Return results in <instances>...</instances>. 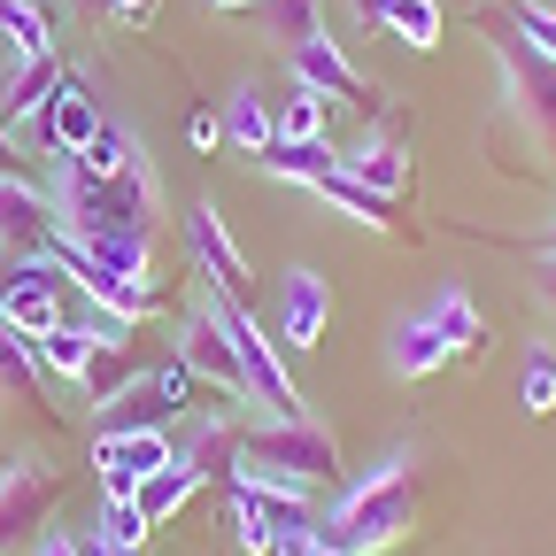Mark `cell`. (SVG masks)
<instances>
[{
  "mask_svg": "<svg viewBox=\"0 0 556 556\" xmlns=\"http://www.w3.org/2000/svg\"><path fill=\"white\" fill-rule=\"evenodd\" d=\"M109 9H116L124 24H148V16H155V0H109Z\"/></svg>",
  "mask_w": 556,
  "mask_h": 556,
  "instance_id": "obj_39",
  "label": "cell"
},
{
  "mask_svg": "<svg viewBox=\"0 0 556 556\" xmlns=\"http://www.w3.org/2000/svg\"><path fill=\"white\" fill-rule=\"evenodd\" d=\"M193 495H201V471H193V464H163V471H148V479L131 486V503H139V518H148V526H170Z\"/></svg>",
  "mask_w": 556,
  "mask_h": 556,
  "instance_id": "obj_20",
  "label": "cell"
},
{
  "mask_svg": "<svg viewBox=\"0 0 556 556\" xmlns=\"http://www.w3.org/2000/svg\"><path fill=\"white\" fill-rule=\"evenodd\" d=\"M70 163H86L93 178H131V170L148 163V155H139V139H131L124 124H109V116H101V131H93V148H86V155H70Z\"/></svg>",
  "mask_w": 556,
  "mask_h": 556,
  "instance_id": "obj_28",
  "label": "cell"
},
{
  "mask_svg": "<svg viewBox=\"0 0 556 556\" xmlns=\"http://www.w3.org/2000/svg\"><path fill=\"white\" fill-rule=\"evenodd\" d=\"M54 232H62L54 186H31L24 170H9V178H0V248H9V255H47Z\"/></svg>",
  "mask_w": 556,
  "mask_h": 556,
  "instance_id": "obj_11",
  "label": "cell"
},
{
  "mask_svg": "<svg viewBox=\"0 0 556 556\" xmlns=\"http://www.w3.org/2000/svg\"><path fill=\"white\" fill-rule=\"evenodd\" d=\"M340 170L356 178V186H371V193H387V201L409 193V148H402V139H371V148L340 155Z\"/></svg>",
  "mask_w": 556,
  "mask_h": 556,
  "instance_id": "obj_21",
  "label": "cell"
},
{
  "mask_svg": "<svg viewBox=\"0 0 556 556\" xmlns=\"http://www.w3.org/2000/svg\"><path fill=\"white\" fill-rule=\"evenodd\" d=\"M62 78H70V70H62L54 54H39V62H16L9 93H0V124H9V139H16V148H31V155H54V93H62Z\"/></svg>",
  "mask_w": 556,
  "mask_h": 556,
  "instance_id": "obj_7",
  "label": "cell"
},
{
  "mask_svg": "<svg viewBox=\"0 0 556 556\" xmlns=\"http://www.w3.org/2000/svg\"><path fill=\"white\" fill-rule=\"evenodd\" d=\"M163 464H178V448H170V433L155 426H131V433H101L93 441V471H101V495H131L148 471H163Z\"/></svg>",
  "mask_w": 556,
  "mask_h": 556,
  "instance_id": "obj_12",
  "label": "cell"
},
{
  "mask_svg": "<svg viewBox=\"0 0 556 556\" xmlns=\"http://www.w3.org/2000/svg\"><path fill=\"white\" fill-rule=\"evenodd\" d=\"M541 255H556V232H548V240H541Z\"/></svg>",
  "mask_w": 556,
  "mask_h": 556,
  "instance_id": "obj_45",
  "label": "cell"
},
{
  "mask_svg": "<svg viewBox=\"0 0 556 556\" xmlns=\"http://www.w3.org/2000/svg\"><path fill=\"white\" fill-rule=\"evenodd\" d=\"M325 325H332V287L309 263L287 270V278H278V340H287L294 356H309V348L325 340Z\"/></svg>",
  "mask_w": 556,
  "mask_h": 556,
  "instance_id": "obj_15",
  "label": "cell"
},
{
  "mask_svg": "<svg viewBox=\"0 0 556 556\" xmlns=\"http://www.w3.org/2000/svg\"><path fill=\"white\" fill-rule=\"evenodd\" d=\"M270 139H278V116H270V101L255 93V86H240L232 101H225V148H240V155H270Z\"/></svg>",
  "mask_w": 556,
  "mask_h": 556,
  "instance_id": "obj_24",
  "label": "cell"
},
{
  "mask_svg": "<svg viewBox=\"0 0 556 556\" xmlns=\"http://www.w3.org/2000/svg\"><path fill=\"white\" fill-rule=\"evenodd\" d=\"M54 208H62V232H155L163 186L148 163L131 178H93L86 163L54 155Z\"/></svg>",
  "mask_w": 556,
  "mask_h": 556,
  "instance_id": "obj_3",
  "label": "cell"
},
{
  "mask_svg": "<svg viewBox=\"0 0 556 556\" xmlns=\"http://www.w3.org/2000/svg\"><path fill=\"white\" fill-rule=\"evenodd\" d=\"M47 255L116 270V278H131V287H155V232H54Z\"/></svg>",
  "mask_w": 556,
  "mask_h": 556,
  "instance_id": "obj_10",
  "label": "cell"
},
{
  "mask_svg": "<svg viewBox=\"0 0 556 556\" xmlns=\"http://www.w3.org/2000/svg\"><path fill=\"white\" fill-rule=\"evenodd\" d=\"M86 556H139V548H116V541H101V533H93V541H86Z\"/></svg>",
  "mask_w": 556,
  "mask_h": 556,
  "instance_id": "obj_42",
  "label": "cell"
},
{
  "mask_svg": "<svg viewBox=\"0 0 556 556\" xmlns=\"http://www.w3.org/2000/svg\"><path fill=\"white\" fill-rule=\"evenodd\" d=\"M62 278H70V270H62L54 255H9V270H0V317H9L24 340L54 332V325H62V302H54Z\"/></svg>",
  "mask_w": 556,
  "mask_h": 556,
  "instance_id": "obj_8",
  "label": "cell"
},
{
  "mask_svg": "<svg viewBox=\"0 0 556 556\" xmlns=\"http://www.w3.org/2000/svg\"><path fill=\"white\" fill-rule=\"evenodd\" d=\"M148 533H155V526L139 518V503H131V495H101V541H116V548H139Z\"/></svg>",
  "mask_w": 556,
  "mask_h": 556,
  "instance_id": "obj_36",
  "label": "cell"
},
{
  "mask_svg": "<svg viewBox=\"0 0 556 556\" xmlns=\"http://www.w3.org/2000/svg\"><path fill=\"white\" fill-rule=\"evenodd\" d=\"M495 16H503V24L533 47V54H548V62H556V9H541V0H503Z\"/></svg>",
  "mask_w": 556,
  "mask_h": 556,
  "instance_id": "obj_34",
  "label": "cell"
},
{
  "mask_svg": "<svg viewBox=\"0 0 556 556\" xmlns=\"http://www.w3.org/2000/svg\"><path fill=\"white\" fill-rule=\"evenodd\" d=\"M263 9H270V31L287 39V54L325 39V0H263Z\"/></svg>",
  "mask_w": 556,
  "mask_h": 556,
  "instance_id": "obj_32",
  "label": "cell"
},
{
  "mask_svg": "<svg viewBox=\"0 0 556 556\" xmlns=\"http://www.w3.org/2000/svg\"><path fill=\"white\" fill-rule=\"evenodd\" d=\"M217 9H255V0H217Z\"/></svg>",
  "mask_w": 556,
  "mask_h": 556,
  "instance_id": "obj_44",
  "label": "cell"
},
{
  "mask_svg": "<svg viewBox=\"0 0 556 556\" xmlns=\"http://www.w3.org/2000/svg\"><path fill=\"white\" fill-rule=\"evenodd\" d=\"M417 510H426V464L417 456H387L379 471H364L348 495H332L325 510V541H340L348 556H379V548H402Z\"/></svg>",
  "mask_w": 556,
  "mask_h": 556,
  "instance_id": "obj_1",
  "label": "cell"
},
{
  "mask_svg": "<svg viewBox=\"0 0 556 556\" xmlns=\"http://www.w3.org/2000/svg\"><path fill=\"white\" fill-rule=\"evenodd\" d=\"M263 170H270L278 186H317L325 170H340V148H332V139H270Z\"/></svg>",
  "mask_w": 556,
  "mask_h": 556,
  "instance_id": "obj_23",
  "label": "cell"
},
{
  "mask_svg": "<svg viewBox=\"0 0 556 556\" xmlns=\"http://www.w3.org/2000/svg\"><path fill=\"white\" fill-rule=\"evenodd\" d=\"M325 116H332V109H325L309 86H294L287 101H278V139H325Z\"/></svg>",
  "mask_w": 556,
  "mask_h": 556,
  "instance_id": "obj_35",
  "label": "cell"
},
{
  "mask_svg": "<svg viewBox=\"0 0 556 556\" xmlns=\"http://www.w3.org/2000/svg\"><path fill=\"white\" fill-rule=\"evenodd\" d=\"M495 54H503V109L533 148V178H556V62L533 54L518 31H495Z\"/></svg>",
  "mask_w": 556,
  "mask_h": 556,
  "instance_id": "obj_4",
  "label": "cell"
},
{
  "mask_svg": "<svg viewBox=\"0 0 556 556\" xmlns=\"http://www.w3.org/2000/svg\"><path fill=\"white\" fill-rule=\"evenodd\" d=\"M0 39H9V54H16V62H39V54H54V39H47V16L31 9V0H0Z\"/></svg>",
  "mask_w": 556,
  "mask_h": 556,
  "instance_id": "obj_30",
  "label": "cell"
},
{
  "mask_svg": "<svg viewBox=\"0 0 556 556\" xmlns=\"http://www.w3.org/2000/svg\"><path fill=\"white\" fill-rule=\"evenodd\" d=\"M541 294L556 302V255H541Z\"/></svg>",
  "mask_w": 556,
  "mask_h": 556,
  "instance_id": "obj_43",
  "label": "cell"
},
{
  "mask_svg": "<svg viewBox=\"0 0 556 556\" xmlns=\"http://www.w3.org/2000/svg\"><path fill=\"white\" fill-rule=\"evenodd\" d=\"M294 86H309L325 109H340V101H348V109H379V101H371V86H364V70L340 54V39H332V31H325V39H309V47H294Z\"/></svg>",
  "mask_w": 556,
  "mask_h": 556,
  "instance_id": "obj_14",
  "label": "cell"
},
{
  "mask_svg": "<svg viewBox=\"0 0 556 556\" xmlns=\"http://www.w3.org/2000/svg\"><path fill=\"white\" fill-rule=\"evenodd\" d=\"M441 364H448L441 325H433V317H402V325H394V371H402V379H426V371H441Z\"/></svg>",
  "mask_w": 556,
  "mask_h": 556,
  "instance_id": "obj_27",
  "label": "cell"
},
{
  "mask_svg": "<svg viewBox=\"0 0 556 556\" xmlns=\"http://www.w3.org/2000/svg\"><path fill=\"white\" fill-rule=\"evenodd\" d=\"M201 309L232 332V348H240V371H248V402H263L270 417H309V409H302L294 371L278 364V340H270V332L248 317V302H232V294H217V287H208V294H201Z\"/></svg>",
  "mask_w": 556,
  "mask_h": 556,
  "instance_id": "obj_5",
  "label": "cell"
},
{
  "mask_svg": "<svg viewBox=\"0 0 556 556\" xmlns=\"http://www.w3.org/2000/svg\"><path fill=\"white\" fill-rule=\"evenodd\" d=\"M39 348L9 325V317H0V402H39Z\"/></svg>",
  "mask_w": 556,
  "mask_h": 556,
  "instance_id": "obj_26",
  "label": "cell"
},
{
  "mask_svg": "<svg viewBox=\"0 0 556 556\" xmlns=\"http://www.w3.org/2000/svg\"><path fill=\"white\" fill-rule=\"evenodd\" d=\"M54 503H62L54 464L16 456L9 471H0V548H24V541H31V526H47V518H54Z\"/></svg>",
  "mask_w": 556,
  "mask_h": 556,
  "instance_id": "obj_9",
  "label": "cell"
},
{
  "mask_svg": "<svg viewBox=\"0 0 556 556\" xmlns=\"http://www.w3.org/2000/svg\"><path fill=\"white\" fill-rule=\"evenodd\" d=\"M93 131H101L93 93H86L78 78H62V93H54V155H86V148H93Z\"/></svg>",
  "mask_w": 556,
  "mask_h": 556,
  "instance_id": "obj_25",
  "label": "cell"
},
{
  "mask_svg": "<svg viewBox=\"0 0 556 556\" xmlns=\"http://www.w3.org/2000/svg\"><path fill=\"white\" fill-rule=\"evenodd\" d=\"M518 409H526V417H548V409H556V348H548V340H533V348H526Z\"/></svg>",
  "mask_w": 556,
  "mask_h": 556,
  "instance_id": "obj_31",
  "label": "cell"
},
{
  "mask_svg": "<svg viewBox=\"0 0 556 556\" xmlns=\"http://www.w3.org/2000/svg\"><path fill=\"white\" fill-rule=\"evenodd\" d=\"M294 556H348L340 541H325V533H309V541H294Z\"/></svg>",
  "mask_w": 556,
  "mask_h": 556,
  "instance_id": "obj_40",
  "label": "cell"
},
{
  "mask_svg": "<svg viewBox=\"0 0 556 556\" xmlns=\"http://www.w3.org/2000/svg\"><path fill=\"white\" fill-rule=\"evenodd\" d=\"M186 139H193V148L208 155V148H217V139H225V116H208V109H193V116H186Z\"/></svg>",
  "mask_w": 556,
  "mask_h": 556,
  "instance_id": "obj_37",
  "label": "cell"
},
{
  "mask_svg": "<svg viewBox=\"0 0 556 556\" xmlns=\"http://www.w3.org/2000/svg\"><path fill=\"white\" fill-rule=\"evenodd\" d=\"M232 518H240V548L248 556H278V526L263 510V486H232Z\"/></svg>",
  "mask_w": 556,
  "mask_h": 556,
  "instance_id": "obj_33",
  "label": "cell"
},
{
  "mask_svg": "<svg viewBox=\"0 0 556 556\" xmlns=\"http://www.w3.org/2000/svg\"><path fill=\"white\" fill-rule=\"evenodd\" d=\"M31 348H39V364H47L54 379H78V371H86V356H93V325H70V317H62V325H54V332H39Z\"/></svg>",
  "mask_w": 556,
  "mask_h": 556,
  "instance_id": "obj_29",
  "label": "cell"
},
{
  "mask_svg": "<svg viewBox=\"0 0 556 556\" xmlns=\"http://www.w3.org/2000/svg\"><path fill=\"white\" fill-rule=\"evenodd\" d=\"M186 409H193V371L170 356V364H155V371H139V379L101 409V433H131V426H148V433L163 426V433H170Z\"/></svg>",
  "mask_w": 556,
  "mask_h": 556,
  "instance_id": "obj_6",
  "label": "cell"
},
{
  "mask_svg": "<svg viewBox=\"0 0 556 556\" xmlns=\"http://www.w3.org/2000/svg\"><path fill=\"white\" fill-rule=\"evenodd\" d=\"M178 364L193 371V379H208L217 394H232V402H248V371H240V348H232V332L208 317V309H193L186 325H178Z\"/></svg>",
  "mask_w": 556,
  "mask_h": 556,
  "instance_id": "obj_13",
  "label": "cell"
},
{
  "mask_svg": "<svg viewBox=\"0 0 556 556\" xmlns=\"http://www.w3.org/2000/svg\"><path fill=\"white\" fill-rule=\"evenodd\" d=\"M16 155H24V148H16V139H9V124H0V178H9V170H16Z\"/></svg>",
  "mask_w": 556,
  "mask_h": 556,
  "instance_id": "obj_41",
  "label": "cell"
},
{
  "mask_svg": "<svg viewBox=\"0 0 556 556\" xmlns=\"http://www.w3.org/2000/svg\"><path fill=\"white\" fill-rule=\"evenodd\" d=\"M364 16L379 31H394L402 47H417V54L441 47V9H433V0H364Z\"/></svg>",
  "mask_w": 556,
  "mask_h": 556,
  "instance_id": "obj_22",
  "label": "cell"
},
{
  "mask_svg": "<svg viewBox=\"0 0 556 556\" xmlns=\"http://www.w3.org/2000/svg\"><path fill=\"white\" fill-rule=\"evenodd\" d=\"M186 240H193V263H201V278L217 294H232V302H248V255H240V240L225 232V217H217V201H201L193 217H186Z\"/></svg>",
  "mask_w": 556,
  "mask_h": 556,
  "instance_id": "obj_16",
  "label": "cell"
},
{
  "mask_svg": "<svg viewBox=\"0 0 556 556\" xmlns=\"http://www.w3.org/2000/svg\"><path fill=\"white\" fill-rule=\"evenodd\" d=\"M31 556H86V541H70V533H39Z\"/></svg>",
  "mask_w": 556,
  "mask_h": 556,
  "instance_id": "obj_38",
  "label": "cell"
},
{
  "mask_svg": "<svg viewBox=\"0 0 556 556\" xmlns=\"http://www.w3.org/2000/svg\"><path fill=\"white\" fill-rule=\"evenodd\" d=\"M332 471H340V441L317 417H278L263 433H232V479L263 486V495H309Z\"/></svg>",
  "mask_w": 556,
  "mask_h": 556,
  "instance_id": "obj_2",
  "label": "cell"
},
{
  "mask_svg": "<svg viewBox=\"0 0 556 556\" xmlns=\"http://www.w3.org/2000/svg\"><path fill=\"white\" fill-rule=\"evenodd\" d=\"M317 201H332L348 225H364V232H402V217H394V201L387 193H371V186H356L348 170H325L317 178Z\"/></svg>",
  "mask_w": 556,
  "mask_h": 556,
  "instance_id": "obj_19",
  "label": "cell"
},
{
  "mask_svg": "<svg viewBox=\"0 0 556 556\" xmlns=\"http://www.w3.org/2000/svg\"><path fill=\"white\" fill-rule=\"evenodd\" d=\"M426 317H433L441 340H448V364H479V356H486V340H495V332H486V317H479V302H471L464 287H441Z\"/></svg>",
  "mask_w": 556,
  "mask_h": 556,
  "instance_id": "obj_18",
  "label": "cell"
},
{
  "mask_svg": "<svg viewBox=\"0 0 556 556\" xmlns=\"http://www.w3.org/2000/svg\"><path fill=\"white\" fill-rule=\"evenodd\" d=\"M278 556H294V548H278Z\"/></svg>",
  "mask_w": 556,
  "mask_h": 556,
  "instance_id": "obj_46",
  "label": "cell"
},
{
  "mask_svg": "<svg viewBox=\"0 0 556 556\" xmlns=\"http://www.w3.org/2000/svg\"><path fill=\"white\" fill-rule=\"evenodd\" d=\"M62 270H70V287H78L101 317H116V325H148V317L163 309V287H131V278L93 270V263H62Z\"/></svg>",
  "mask_w": 556,
  "mask_h": 556,
  "instance_id": "obj_17",
  "label": "cell"
}]
</instances>
